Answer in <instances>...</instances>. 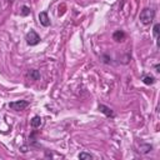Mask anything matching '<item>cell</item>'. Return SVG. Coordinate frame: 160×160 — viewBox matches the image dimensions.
Segmentation results:
<instances>
[{
    "label": "cell",
    "mask_w": 160,
    "mask_h": 160,
    "mask_svg": "<svg viewBox=\"0 0 160 160\" xmlns=\"http://www.w3.org/2000/svg\"><path fill=\"white\" fill-rule=\"evenodd\" d=\"M79 159H81V160H91L92 159V155L86 154V152H80L79 154Z\"/></svg>",
    "instance_id": "cell-10"
},
{
    "label": "cell",
    "mask_w": 160,
    "mask_h": 160,
    "mask_svg": "<svg viewBox=\"0 0 160 160\" xmlns=\"http://www.w3.org/2000/svg\"><path fill=\"white\" fill-rule=\"evenodd\" d=\"M141 81H142L145 85H152V84L155 82V78L151 76V75H142Z\"/></svg>",
    "instance_id": "cell-9"
},
{
    "label": "cell",
    "mask_w": 160,
    "mask_h": 160,
    "mask_svg": "<svg viewBox=\"0 0 160 160\" xmlns=\"http://www.w3.org/2000/svg\"><path fill=\"white\" fill-rule=\"evenodd\" d=\"M39 21H40V24H41L42 26H49V25H50V19H49L46 11H41V12L39 14Z\"/></svg>",
    "instance_id": "cell-5"
},
{
    "label": "cell",
    "mask_w": 160,
    "mask_h": 160,
    "mask_svg": "<svg viewBox=\"0 0 160 160\" xmlns=\"http://www.w3.org/2000/svg\"><path fill=\"white\" fill-rule=\"evenodd\" d=\"M154 18H155V11H154L152 9H149V8L142 9L141 12H140V15H139L140 21H141V24H144V25L151 24L152 20H154Z\"/></svg>",
    "instance_id": "cell-1"
},
{
    "label": "cell",
    "mask_w": 160,
    "mask_h": 160,
    "mask_svg": "<svg viewBox=\"0 0 160 160\" xmlns=\"http://www.w3.org/2000/svg\"><path fill=\"white\" fill-rule=\"evenodd\" d=\"M105 116H108V118H114L115 116V114H114V111L109 108V106H106V105H102V104H100L99 105V108H98Z\"/></svg>",
    "instance_id": "cell-4"
},
{
    "label": "cell",
    "mask_w": 160,
    "mask_h": 160,
    "mask_svg": "<svg viewBox=\"0 0 160 160\" xmlns=\"http://www.w3.org/2000/svg\"><path fill=\"white\" fill-rule=\"evenodd\" d=\"M25 40H26L28 45H30V46H35V45H38V44L40 42V36L38 35L36 31L30 30V31L25 35Z\"/></svg>",
    "instance_id": "cell-2"
},
{
    "label": "cell",
    "mask_w": 160,
    "mask_h": 160,
    "mask_svg": "<svg viewBox=\"0 0 160 160\" xmlns=\"http://www.w3.org/2000/svg\"><path fill=\"white\" fill-rule=\"evenodd\" d=\"M112 39L115 40V41H122L124 39H125V32L122 31V30H118V31H115L114 34H112Z\"/></svg>",
    "instance_id": "cell-8"
},
{
    "label": "cell",
    "mask_w": 160,
    "mask_h": 160,
    "mask_svg": "<svg viewBox=\"0 0 160 160\" xmlns=\"http://www.w3.org/2000/svg\"><path fill=\"white\" fill-rule=\"evenodd\" d=\"M159 69H160V65H159V64H156V65H155V70H156V71H160Z\"/></svg>",
    "instance_id": "cell-14"
},
{
    "label": "cell",
    "mask_w": 160,
    "mask_h": 160,
    "mask_svg": "<svg viewBox=\"0 0 160 160\" xmlns=\"http://www.w3.org/2000/svg\"><path fill=\"white\" fill-rule=\"evenodd\" d=\"M8 2H10V4H11V2H12V0H8Z\"/></svg>",
    "instance_id": "cell-15"
},
{
    "label": "cell",
    "mask_w": 160,
    "mask_h": 160,
    "mask_svg": "<svg viewBox=\"0 0 160 160\" xmlns=\"http://www.w3.org/2000/svg\"><path fill=\"white\" fill-rule=\"evenodd\" d=\"M152 30H154V36L158 39L159 38V31H160V24H155Z\"/></svg>",
    "instance_id": "cell-12"
},
{
    "label": "cell",
    "mask_w": 160,
    "mask_h": 160,
    "mask_svg": "<svg viewBox=\"0 0 160 160\" xmlns=\"http://www.w3.org/2000/svg\"><path fill=\"white\" fill-rule=\"evenodd\" d=\"M29 14H30V8H28L26 5H24V6L21 8V15L26 16V15H29Z\"/></svg>",
    "instance_id": "cell-13"
},
{
    "label": "cell",
    "mask_w": 160,
    "mask_h": 160,
    "mask_svg": "<svg viewBox=\"0 0 160 160\" xmlns=\"http://www.w3.org/2000/svg\"><path fill=\"white\" fill-rule=\"evenodd\" d=\"M28 76L30 78V80L36 81V80H39V79H40V71H39V70H36V69H31V70H29Z\"/></svg>",
    "instance_id": "cell-6"
},
{
    "label": "cell",
    "mask_w": 160,
    "mask_h": 160,
    "mask_svg": "<svg viewBox=\"0 0 160 160\" xmlns=\"http://www.w3.org/2000/svg\"><path fill=\"white\" fill-rule=\"evenodd\" d=\"M151 149H152V146L149 145V144H144V145H141V152H144V154L149 152Z\"/></svg>",
    "instance_id": "cell-11"
},
{
    "label": "cell",
    "mask_w": 160,
    "mask_h": 160,
    "mask_svg": "<svg viewBox=\"0 0 160 160\" xmlns=\"http://www.w3.org/2000/svg\"><path fill=\"white\" fill-rule=\"evenodd\" d=\"M41 124H42V119L40 118V116H34L31 120H30V125H31V128H40L41 126Z\"/></svg>",
    "instance_id": "cell-7"
},
{
    "label": "cell",
    "mask_w": 160,
    "mask_h": 160,
    "mask_svg": "<svg viewBox=\"0 0 160 160\" xmlns=\"http://www.w3.org/2000/svg\"><path fill=\"white\" fill-rule=\"evenodd\" d=\"M29 106V102L26 100H18V101H11L9 102V108L15 110V111H20V110H24L25 108Z\"/></svg>",
    "instance_id": "cell-3"
}]
</instances>
